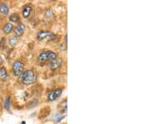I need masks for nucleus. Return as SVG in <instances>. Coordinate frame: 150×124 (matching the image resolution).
I'll return each instance as SVG.
<instances>
[{
	"label": "nucleus",
	"instance_id": "f257e3e1",
	"mask_svg": "<svg viewBox=\"0 0 150 124\" xmlns=\"http://www.w3.org/2000/svg\"><path fill=\"white\" fill-rule=\"evenodd\" d=\"M19 79L24 85H31L37 81V75L32 69H29L23 71L19 75Z\"/></svg>",
	"mask_w": 150,
	"mask_h": 124
},
{
	"label": "nucleus",
	"instance_id": "f03ea898",
	"mask_svg": "<svg viewBox=\"0 0 150 124\" xmlns=\"http://www.w3.org/2000/svg\"><path fill=\"white\" fill-rule=\"evenodd\" d=\"M58 57V54L55 51L53 50H44L38 54V61L39 62H45L48 61H52L54 60Z\"/></svg>",
	"mask_w": 150,
	"mask_h": 124
},
{
	"label": "nucleus",
	"instance_id": "7ed1b4c3",
	"mask_svg": "<svg viewBox=\"0 0 150 124\" xmlns=\"http://www.w3.org/2000/svg\"><path fill=\"white\" fill-rule=\"evenodd\" d=\"M58 39V35L50 32V31H40L38 33L37 35V39L39 41H43L44 39H47L49 41H54V40H57Z\"/></svg>",
	"mask_w": 150,
	"mask_h": 124
},
{
	"label": "nucleus",
	"instance_id": "20e7f679",
	"mask_svg": "<svg viewBox=\"0 0 150 124\" xmlns=\"http://www.w3.org/2000/svg\"><path fill=\"white\" fill-rule=\"evenodd\" d=\"M63 91V87H57L55 89L52 90L51 92L48 93L47 100L49 101H56L62 95Z\"/></svg>",
	"mask_w": 150,
	"mask_h": 124
},
{
	"label": "nucleus",
	"instance_id": "39448f33",
	"mask_svg": "<svg viewBox=\"0 0 150 124\" xmlns=\"http://www.w3.org/2000/svg\"><path fill=\"white\" fill-rule=\"evenodd\" d=\"M24 64L21 61H15L13 62L12 66V73L15 76H19L21 73L23 72V70H24Z\"/></svg>",
	"mask_w": 150,
	"mask_h": 124
},
{
	"label": "nucleus",
	"instance_id": "423d86ee",
	"mask_svg": "<svg viewBox=\"0 0 150 124\" xmlns=\"http://www.w3.org/2000/svg\"><path fill=\"white\" fill-rule=\"evenodd\" d=\"M63 64V60L62 59H59V58H56L54 60H52L50 61L49 64V66L51 70H56L58 69H59L61 67Z\"/></svg>",
	"mask_w": 150,
	"mask_h": 124
},
{
	"label": "nucleus",
	"instance_id": "0eeeda50",
	"mask_svg": "<svg viewBox=\"0 0 150 124\" xmlns=\"http://www.w3.org/2000/svg\"><path fill=\"white\" fill-rule=\"evenodd\" d=\"M25 29H26V26L24 24L20 23L19 25H17L13 30H14V34H15V36L16 37H19V36H22L24 33Z\"/></svg>",
	"mask_w": 150,
	"mask_h": 124
},
{
	"label": "nucleus",
	"instance_id": "6e6552de",
	"mask_svg": "<svg viewBox=\"0 0 150 124\" xmlns=\"http://www.w3.org/2000/svg\"><path fill=\"white\" fill-rule=\"evenodd\" d=\"M32 10H33V8H32V6L30 4H26V5H24V6L23 7V10H22V15H23V17L25 18V19L28 18L30 16V14H31Z\"/></svg>",
	"mask_w": 150,
	"mask_h": 124
},
{
	"label": "nucleus",
	"instance_id": "1a4fd4ad",
	"mask_svg": "<svg viewBox=\"0 0 150 124\" xmlns=\"http://www.w3.org/2000/svg\"><path fill=\"white\" fill-rule=\"evenodd\" d=\"M8 13H9V8L6 4H4V3L0 4V13L6 16L8 14Z\"/></svg>",
	"mask_w": 150,
	"mask_h": 124
},
{
	"label": "nucleus",
	"instance_id": "9d476101",
	"mask_svg": "<svg viewBox=\"0 0 150 124\" xmlns=\"http://www.w3.org/2000/svg\"><path fill=\"white\" fill-rule=\"evenodd\" d=\"M13 25L11 23H6L5 25H3V31L5 33V34H10L12 30H13Z\"/></svg>",
	"mask_w": 150,
	"mask_h": 124
},
{
	"label": "nucleus",
	"instance_id": "9b49d317",
	"mask_svg": "<svg viewBox=\"0 0 150 124\" xmlns=\"http://www.w3.org/2000/svg\"><path fill=\"white\" fill-rule=\"evenodd\" d=\"M18 43H19V39H18V37H16L15 35L8 38V44H9L11 46H12V47L15 46V45H17Z\"/></svg>",
	"mask_w": 150,
	"mask_h": 124
},
{
	"label": "nucleus",
	"instance_id": "f8f14e48",
	"mask_svg": "<svg viewBox=\"0 0 150 124\" xmlns=\"http://www.w3.org/2000/svg\"><path fill=\"white\" fill-rule=\"evenodd\" d=\"M0 78L2 80H6L8 78V72L5 67H2L0 68Z\"/></svg>",
	"mask_w": 150,
	"mask_h": 124
},
{
	"label": "nucleus",
	"instance_id": "ddd939ff",
	"mask_svg": "<svg viewBox=\"0 0 150 124\" xmlns=\"http://www.w3.org/2000/svg\"><path fill=\"white\" fill-rule=\"evenodd\" d=\"M9 20L12 22V23H19L20 21V18L17 13H12L9 16Z\"/></svg>",
	"mask_w": 150,
	"mask_h": 124
},
{
	"label": "nucleus",
	"instance_id": "4468645a",
	"mask_svg": "<svg viewBox=\"0 0 150 124\" xmlns=\"http://www.w3.org/2000/svg\"><path fill=\"white\" fill-rule=\"evenodd\" d=\"M3 106H4V108L6 110H9L10 109V106H11V98H10V97H7L6 98H5Z\"/></svg>",
	"mask_w": 150,
	"mask_h": 124
},
{
	"label": "nucleus",
	"instance_id": "2eb2a0df",
	"mask_svg": "<svg viewBox=\"0 0 150 124\" xmlns=\"http://www.w3.org/2000/svg\"><path fill=\"white\" fill-rule=\"evenodd\" d=\"M64 41H65V44H67V35H65L64 36Z\"/></svg>",
	"mask_w": 150,
	"mask_h": 124
},
{
	"label": "nucleus",
	"instance_id": "dca6fc26",
	"mask_svg": "<svg viewBox=\"0 0 150 124\" xmlns=\"http://www.w3.org/2000/svg\"><path fill=\"white\" fill-rule=\"evenodd\" d=\"M2 63H3V58H2V57L0 56V65H1Z\"/></svg>",
	"mask_w": 150,
	"mask_h": 124
},
{
	"label": "nucleus",
	"instance_id": "f3484780",
	"mask_svg": "<svg viewBox=\"0 0 150 124\" xmlns=\"http://www.w3.org/2000/svg\"><path fill=\"white\" fill-rule=\"evenodd\" d=\"M21 124H26V123H25V122H24H24H23V123H21Z\"/></svg>",
	"mask_w": 150,
	"mask_h": 124
}]
</instances>
